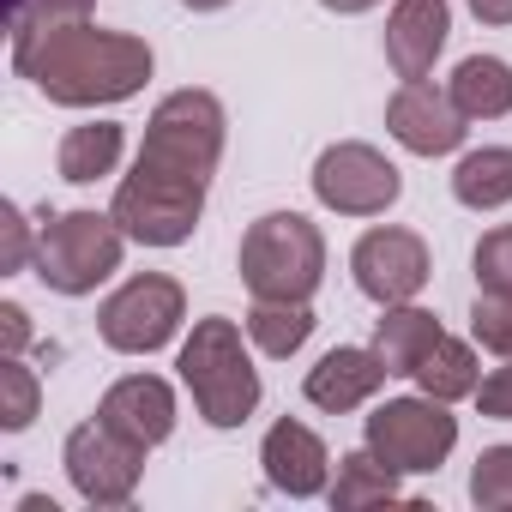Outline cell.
<instances>
[{"mask_svg":"<svg viewBox=\"0 0 512 512\" xmlns=\"http://www.w3.org/2000/svg\"><path fill=\"white\" fill-rule=\"evenodd\" d=\"M181 320H187V290L169 272H139L97 308V338L115 356H157L163 344H175Z\"/></svg>","mask_w":512,"mask_h":512,"instance_id":"52a82bcc","label":"cell"},{"mask_svg":"<svg viewBox=\"0 0 512 512\" xmlns=\"http://www.w3.org/2000/svg\"><path fill=\"white\" fill-rule=\"evenodd\" d=\"M157 55L133 31H103L91 19L13 31V73L31 79L61 109H109L145 91Z\"/></svg>","mask_w":512,"mask_h":512,"instance_id":"6da1fadb","label":"cell"},{"mask_svg":"<svg viewBox=\"0 0 512 512\" xmlns=\"http://www.w3.org/2000/svg\"><path fill=\"white\" fill-rule=\"evenodd\" d=\"M260 470H266V482H272L278 494H290V500H314V494L332 488V452H326V440H320L308 422H296V416H284V422L266 428V440H260Z\"/></svg>","mask_w":512,"mask_h":512,"instance_id":"4fadbf2b","label":"cell"},{"mask_svg":"<svg viewBox=\"0 0 512 512\" xmlns=\"http://www.w3.org/2000/svg\"><path fill=\"white\" fill-rule=\"evenodd\" d=\"M464 7H470L482 25H494V31H506V25H512V0H464Z\"/></svg>","mask_w":512,"mask_h":512,"instance_id":"1f68e13d","label":"cell"},{"mask_svg":"<svg viewBox=\"0 0 512 512\" xmlns=\"http://www.w3.org/2000/svg\"><path fill=\"white\" fill-rule=\"evenodd\" d=\"M452 37V0H392L386 19V61L398 79H428Z\"/></svg>","mask_w":512,"mask_h":512,"instance_id":"9a60e30c","label":"cell"},{"mask_svg":"<svg viewBox=\"0 0 512 512\" xmlns=\"http://www.w3.org/2000/svg\"><path fill=\"white\" fill-rule=\"evenodd\" d=\"M428 398H440V404H458V398H476V386H482V362H476V338H440L428 356H422V368L410 374Z\"/></svg>","mask_w":512,"mask_h":512,"instance_id":"44dd1931","label":"cell"},{"mask_svg":"<svg viewBox=\"0 0 512 512\" xmlns=\"http://www.w3.org/2000/svg\"><path fill=\"white\" fill-rule=\"evenodd\" d=\"M398 193H404L398 163L362 139H338L314 157V199L338 217H386Z\"/></svg>","mask_w":512,"mask_h":512,"instance_id":"ba28073f","label":"cell"},{"mask_svg":"<svg viewBox=\"0 0 512 512\" xmlns=\"http://www.w3.org/2000/svg\"><path fill=\"white\" fill-rule=\"evenodd\" d=\"M452 199L464 211H500L512 205V145H482L452 163Z\"/></svg>","mask_w":512,"mask_h":512,"instance_id":"ffe728a7","label":"cell"},{"mask_svg":"<svg viewBox=\"0 0 512 512\" xmlns=\"http://www.w3.org/2000/svg\"><path fill=\"white\" fill-rule=\"evenodd\" d=\"M470 500L482 512H512V440L482 446V458L470 464Z\"/></svg>","mask_w":512,"mask_h":512,"instance_id":"d4e9b609","label":"cell"},{"mask_svg":"<svg viewBox=\"0 0 512 512\" xmlns=\"http://www.w3.org/2000/svg\"><path fill=\"white\" fill-rule=\"evenodd\" d=\"M235 272L253 302H314L326 284V235L302 211H266L247 223Z\"/></svg>","mask_w":512,"mask_h":512,"instance_id":"3957f363","label":"cell"},{"mask_svg":"<svg viewBox=\"0 0 512 512\" xmlns=\"http://www.w3.org/2000/svg\"><path fill=\"white\" fill-rule=\"evenodd\" d=\"M470 272H476V290H512V223H500L476 241Z\"/></svg>","mask_w":512,"mask_h":512,"instance_id":"4316f807","label":"cell"},{"mask_svg":"<svg viewBox=\"0 0 512 512\" xmlns=\"http://www.w3.org/2000/svg\"><path fill=\"white\" fill-rule=\"evenodd\" d=\"M476 410H482L488 422H512V356H506L494 374H482V386H476Z\"/></svg>","mask_w":512,"mask_h":512,"instance_id":"f546056e","label":"cell"},{"mask_svg":"<svg viewBox=\"0 0 512 512\" xmlns=\"http://www.w3.org/2000/svg\"><path fill=\"white\" fill-rule=\"evenodd\" d=\"M464 121H506L512 115V61L500 55H464L446 79Z\"/></svg>","mask_w":512,"mask_h":512,"instance_id":"d6986e66","label":"cell"},{"mask_svg":"<svg viewBox=\"0 0 512 512\" xmlns=\"http://www.w3.org/2000/svg\"><path fill=\"white\" fill-rule=\"evenodd\" d=\"M362 446H368L380 464H392L398 476H434V470L452 458V446H458V416H452L440 398H428V392H416V398H386V404H374V416L362 422Z\"/></svg>","mask_w":512,"mask_h":512,"instance_id":"8992f818","label":"cell"},{"mask_svg":"<svg viewBox=\"0 0 512 512\" xmlns=\"http://www.w3.org/2000/svg\"><path fill=\"white\" fill-rule=\"evenodd\" d=\"M398 494H404V488H398V470L380 464L368 446H362V452H344V458H338V476H332V488H326V500H332L338 512L386 506V500H398Z\"/></svg>","mask_w":512,"mask_h":512,"instance_id":"603a6c76","label":"cell"},{"mask_svg":"<svg viewBox=\"0 0 512 512\" xmlns=\"http://www.w3.org/2000/svg\"><path fill=\"white\" fill-rule=\"evenodd\" d=\"M470 338L482 350H494L500 362L512 356V290H476V308H470Z\"/></svg>","mask_w":512,"mask_h":512,"instance_id":"484cf974","label":"cell"},{"mask_svg":"<svg viewBox=\"0 0 512 512\" xmlns=\"http://www.w3.org/2000/svg\"><path fill=\"white\" fill-rule=\"evenodd\" d=\"M320 7H326V13H338V19H356V13H374L380 0H320Z\"/></svg>","mask_w":512,"mask_h":512,"instance_id":"d6a6232c","label":"cell"},{"mask_svg":"<svg viewBox=\"0 0 512 512\" xmlns=\"http://www.w3.org/2000/svg\"><path fill=\"white\" fill-rule=\"evenodd\" d=\"M247 338H253V350L260 356H272V362H290L308 338H314V308L308 302H253L247 308Z\"/></svg>","mask_w":512,"mask_h":512,"instance_id":"7402d4cb","label":"cell"},{"mask_svg":"<svg viewBox=\"0 0 512 512\" xmlns=\"http://www.w3.org/2000/svg\"><path fill=\"white\" fill-rule=\"evenodd\" d=\"M61 464H67V482L85 506H127L139 494V476H145V446L127 440L121 428H109L103 416H91L67 434Z\"/></svg>","mask_w":512,"mask_h":512,"instance_id":"9c48e42d","label":"cell"},{"mask_svg":"<svg viewBox=\"0 0 512 512\" xmlns=\"http://www.w3.org/2000/svg\"><path fill=\"white\" fill-rule=\"evenodd\" d=\"M386 380H392V368L380 362L374 344H338V350H326V356L308 368L302 392H308L314 410H326V416H350V410L374 404V392H380Z\"/></svg>","mask_w":512,"mask_h":512,"instance_id":"5bb4252c","label":"cell"},{"mask_svg":"<svg viewBox=\"0 0 512 512\" xmlns=\"http://www.w3.org/2000/svg\"><path fill=\"white\" fill-rule=\"evenodd\" d=\"M181 7H187V13H223L229 0H181Z\"/></svg>","mask_w":512,"mask_h":512,"instance_id":"836d02e7","label":"cell"},{"mask_svg":"<svg viewBox=\"0 0 512 512\" xmlns=\"http://www.w3.org/2000/svg\"><path fill=\"white\" fill-rule=\"evenodd\" d=\"M121 253H127V229L115 223V211H61L43 217L37 229L31 272L55 296H97V284L121 272Z\"/></svg>","mask_w":512,"mask_h":512,"instance_id":"5b68a950","label":"cell"},{"mask_svg":"<svg viewBox=\"0 0 512 512\" xmlns=\"http://www.w3.org/2000/svg\"><path fill=\"white\" fill-rule=\"evenodd\" d=\"M247 326L223 320V314H205L193 320L175 368H181V386L193 392V410L205 428H241L253 410H260V368L247 356Z\"/></svg>","mask_w":512,"mask_h":512,"instance_id":"7a4b0ae2","label":"cell"},{"mask_svg":"<svg viewBox=\"0 0 512 512\" xmlns=\"http://www.w3.org/2000/svg\"><path fill=\"white\" fill-rule=\"evenodd\" d=\"M43 410V380L37 368H25V356H0V428L25 434Z\"/></svg>","mask_w":512,"mask_h":512,"instance_id":"cb8c5ba5","label":"cell"},{"mask_svg":"<svg viewBox=\"0 0 512 512\" xmlns=\"http://www.w3.org/2000/svg\"><path fill=\"white\" fill-rule=\"evenodd\" d=\"M223 103L199 85L169 91L151 121H145V145L133 157V169L163 175V181H187V187H211L217 163H223Z\"/></svg>","mask_w":512,"mask_h":512,"instance_id":"277c9868","label":"cell"},{"mask_svg":"<svg viewBox=\"0 0 512 512\" xmlns=\"http://www.w3.org/2000/svg\"><path fill=\"white\" fill-rule=\"evenodd\" d=\"M121 151H127V127L121 121H79V127L61 133L55 169H61V181L91 187V181H103V175L121 169Z\"/></svg>","mask_w":512,"mask_h":512,"instance_id":"ac0fdd59","label":"cell"},{"mask_svg":"<svg viewBox=\"0 0 512 512\" xmlns=\"http://www.w3.org/2000/svg\"><path fill=\"white\" fill-rule=\"evenodd\" d=\"M97 416L151 452V446H163V440L175 434V386H169L163 374H121V380L97 398Z\"/></svg>","mask_w":512,"mask_h":512,"instance_id":"2e32d148","label":"cell"},{"mask_svg":"<svg viewBox=\"0 0 512 512\" xmlns=\"http://www.w3.org/2000/svg\"><path fill=\"white\" fill-rule=\"evenodd\" d=\"M97 0H7V31L25 25H67V19H91Z\"/></svg>","mask_w":512,"mask_h":512,"instance_id":"83f0119b","label":"cell"},{"mask_svg":"<svg viewBox=\"0 0 512 512\" xmlns=\"http://www.w3.org/2000/svg\"><path fill=\"white\" fill-rule=\"evenodd\" d=\"M440 338H446V326H440L428 308H416V302L380 308V320H374V350H380V362H386L398 380H410V374L422 368V356H428Z\"/></svg>","mask_w":512,"mask_h":512,"instance_id":"e0dca14e","label":"cell"},{"mask_svg":"<svg viewBox=\"0 0 512 512\" xmlns=\"http://www.w3.org/2000/svg\"><path fill=\"white\" fill-rule=\"evenodd\" d=\"M0 344H7V356H25L31 344V314L19 302H0Z\"/></svg>","mask_w":512,"mask_h":512,"instance_id":"4dcf8cb0","label":"cell"},{"mask_svg":"<svg viewBox=\"0 0 512 512\" xmlns=\"http://www.w3.org/2000/svg\"><path fill=\"white\" fill-rule=\"evenodd\" d=\"M350 278L368 302L380 308H398V302H416L434 278V253L416 229L404 223H374L356 247H350Z\"/></svg>","mask_w":512,"mask_h":512,"instance_id":"8fae6325","label":"cell"},{"mask_svg":"<svg viewBox=\"0 0 512 512\" xmlns=\"http://www.w3.org/2000/svg\"><path fill=\"white\" fill-rule=\"evenodd\" d=\"M386 133L410 151V157H452L470 133V121L458 115L452 91L446 85H428V79H404L386 103Z\"/></svg>","mask_w":512,"mask_h":512,"instance_id":"7c38bea8","label":"cell"},{"mask_svg":"<svg viewBox=\"0 0 512 512\" xmlns=\"http://www.w3.org/2000/svg\"><path fill=\"white\" fill-rule=\"evenodd\" d=\"M0 235H7V260H0V272H31V260H37V235H31V223H25V211L7 199L0 205Z\"/></svg>","mask_w":512,"mask_h":512,"instance_id":"f1b7e54d","label":"cell"},{"mask_svg":"<svg viewBox=\"0 0 512 512\" xmlns=\"http://www.w3.org/2000/svg\"><path fill=\"white\" fill-rule=\"evenodd\" d=\"M109 211L127 229V241H139V247H181V241H193V229L205 217V187L133 169V175H121Z\"/></svg>","mask_w":512,"mask_h":512,"instance_id":"30bf717a","label":"cell"}]
</instances>
